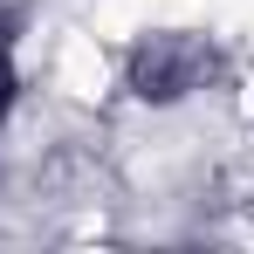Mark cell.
Listing matches in <instances>:
<instances>
[{
    "label": "cell",
    "mask_w": 254,
    "mask_h": 254,
    "mask_svg": "<svg viewBox=\"0 0 254 254\" xmlns=\"http://www.w3.org/2000/svg\"><path fill=\"white\" fill-rule=\"evenodd\" d=\"M213 69H220V55L199 35H151V42H137V55H130V89L144 103H179V96L206 89Z\"/></svg>",
    "instance_id": "cell-1"
},
{
    "label": "cell",
    "mask_w": 254,
    "mask_h": 254,
    "mask_svg": "<svg viewBox=\"0 0 254 254\" xmlns=\"http://www.w3.org/2000/svg\"><path fill=\"white\" fill-rule=\"evenodd\" d=\"M14 110V35H7V21H0V117Z\"/></svg>",
    "instance_id": "cell-2"
}]
</instances>
